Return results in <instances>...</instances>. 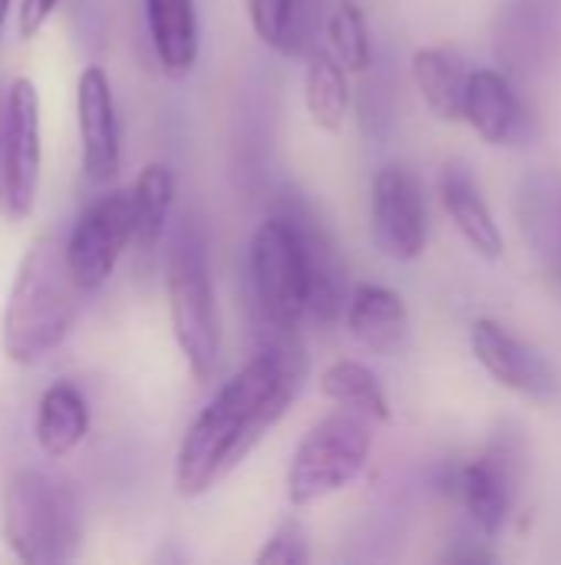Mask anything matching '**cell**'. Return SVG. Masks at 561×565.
I'll return each mask as SVG.
<instances>
[{"mask_svg": "<svg viewBox=\"0 0 561 565\" xmlns=\"http://www.w3.org/2000/svg\"><path fill=\"white\" fill-rule=\"evenodd\" d=\"M304 358L294 348H265L235 371L198 411L175 454V490L185 500L208 493L284 417L301 391Z\"/></svg>", "mask_w": 561, "mask_h": 565, "instance_id": "6da1fadb", "label": "cell"}, {"mask_svg": "<svg viewBox=\"0 0 561 565\" xmlns=\"http://www.w3.org/2000/svg\"><path fill=\"white\" fill-rule=\"evenodd\" d=\"M83 288L66 265V248L53 235H40L26 245L0 324L3 354L13 364L43 361L79 318Z\"/></svg>", "mask_w": 561, "mask_h": 565, "instance_id": "7a4b0ae2", "label": "cell"}, {"mask_svg": "<svg viewBox=\"0 0 561 565\" xmlns=\"http://www.w3.org/2000/svg\"><path fill=\"white\" fill-rule=\"evenodd\" d=\"M3 540L26 565L76 559L83 543V513L76 490L43 470H20L3 490Z\"/></svg>", "mask_w": 561, "mask_h": 565, "instance_id": "3957f363", "label": "cell"}, {"mask_svg": "<svg viewBox=\"0 0 561 565\" xmlns=\"http://www.w3.org/2000/svg\"><path fill=\"white\" fill-rule=\"evenodd\" d=\"M165 291H169V318L175 344L195 374V381H212L218 371L222 334H218V311L212 291V271L202 238L192 232L179 235L169 248L165 262Z\"/></svg>", "mask_w": 561, "mask_h": 565, "instance_id": "277c9868", "label": "cell"}, {"mask_svg": "<svg viewBox=\"0 0 561 565\" xmlns=\"http://www.w3.org/2000/svg\"><path fill=\"white\" fill-rule=\"evenodd\" d=\"M374 447V420L357 411L337 407L321 417L298 444L288 463V500L311 507L350 487L367 467Z\"/></svg>", "mask_w": 561, "mask_h": 565, "instance_id": "5b68a950", "label": "cell"}, {"mask_svg": "<svg viewBox=\"0 0 561 565\" xmlns=\"http://www.w3.org/2000/svg\"><path fill=\"white\" fill-rule=\"evenodd\" d=\"M248 271L265 324L274 331H294L308 315V268L298 228L288 212H278L255 228Z\"/></svg>", "mask_w": 561, "mask_h": 565, "instance_id": "8992f818", "label": "cell"}, {"mask_svg": "<svg viewBox=\"0 0 561 565\" xmlns=\"http://www.w3.org/2000/svg\"><path fill=\"white\" fill-rule=\"evenodd\" d=\"M132 242V202L129 189H112L99 195L73 225L66 248V265L83 291H96L109 281L116 262Z\"/></svg>", "mask_w": 561, "mask_h": 565, "instance_id": "52a82bcc", "label": "cell"}, {"mask_svg": "<svg viewBox=\"0 0 561 565\" xmlns=\"http://www.w3.org/2000/svg\"><path fill=\"white\" fill-rule=\"evenodd\" d=\"M43 166V119L40 93L30 76L7 83V205L10 222H23L33 212Z\"/></svg>", "mask_w": 561, "mask_h": 565, "instance_id": "ba28073f", "label": "cell"}, {"mask_svg": "<svg viewBox=\"0 0 561 565\" xmlns=\"http://www.w3.org/2000/svg\"><path fill=\"white\" fill-rule=\"evenodd\" d=\"M374 245L390 262H413L427 248V205L417 175L407 166H384L374 175L370 202Z\"/></svg>", "mask_w": 561, "mask_h": 565, "instance_id": "9c48e42d", "label": "cell"}, {"mask_svg": "<svg viewBox=\"0 0 561 565\" xmlns=\"http://www.w3.org/2000/svg\"><path fill=\"white\" fill-rule=\"evenodd\" d=\"M76 122H79V152L83 175L93 185H106L119 172V116L109 76L103 66H86L76 79Z\"/></svg>", "mask_w": 561, "mask_h": 565, "instance_id": "30bf717a", "label": "cell"}, {"mask_svg": "<svg viewBox=\"0 0 561 565\" xmlns=\"http://www.w3.org/2000/svg\"><path fill=\"white\" fill-rule=\"evenodd\" d=\"M473 354L493 381H499L503 387H509L522 397L552 401L559 391L552 364L529 341L516 338L499 321L483 318L473 324Z\"/></svg>", "mask_w": 561, "mask_h": 565, "instance_id": "8fae6325", "label": "cell"}, {"mask_svg": "<svg viewBox=\"0 0 561 565\" xmlns=\"http://www.w3.org/2000/svg\"><path fill=\"white\" fill-rule=\"evenodd\" d=\"M288 218L298 228L301 248H304V268H308V315L321 324H331L341 318L347 301V268L344 258L327 235V228L304 209L291 205Z\"/></svg>", "mask_w": 561, "mask_h": 565, "instance_id": "7c38bea8", "label": "cell"}, {"mask_svg": "<svg viewBox=\"0 0 561 565\" xmlns=\"http://www.w3.org/2000/svg\"><path fill=\"white\" fill-rule=\"evenodd\" d=\"M344 321L350 338L380 358L400 354L410 334V315L403 298L393 288L370 285V281H360L347 291Z\"/></svg>", "mask_w": 561, "mask_h": 565, "instance_id": "4fadbf2b", "label": "cell"}, {"mask_svg": "<svg viewBox=\"0 0 561 565\" xmlns=\"http://www.w3.org/2000/svg\"><path fill=\"white\" fill-rule=\"evenodd\" d=\"M463 119L489 146H509L522 132V109L513 93V83L499 70H470Z\"/></svg>", "mask_w": 561, "mask_h": 565, "instance_id": "5bb4252c", "label": "cell"}, {"mask_svg": "<svg viewBox=\"0 0 561 565\" xmlns=\"http://www.w3.org/2000/svg\"><path fill=\"white\" fill-rule=\"evenodd\" d=\"M496 33H499L496 36L499 60L519 76L536 73L546 63L549 43L555 33L552 3L549 0H513L499 17Z\"/></svg>", "mask_w": 561, "mask_h": 565, "instance_id": "9a60e30c", "label": "cell"}, {"mask_svg": "<svg viewBox=\"0 0 561 565\" xmlns=\"http://www.w3.org/2000/svg\"><path fill=\"white\" fill-rule=\"evenodd\" d=\"M145 30L165 76L182 79L198 63V13L195 0H142Z\"/></svg>", "mask_w": 561, "mask_h": 565, "instance_id": "2e32d148", "label": "cell"}, {"mask_svg": "<svg viewBox=\"0 0 561 565\" xmlns=\"http://www.w3.org/2000/svg\"><path fill=\"white\" fill-rule=\"evenodd\" d=\"M440 199L453 218V225L460 228V235L483 255V258H499L506 252V238L493 218V212L486 209V199L476 185V179L470 175L466 166L450 162L440 175Z\"/></svg>", "mask_w": 561, "mask_h": 565, "instance_id": "e0dca14e", "label": "cell"}, {"mask_svg": "<svg viewBox=\"0 0 561 565\" xmlns=\"http://www.w3.org/2000/svg\"><path fill=\"white\" fill-rule=\"evenodd\" d=\"M86 434H89V404H86V397L66 381L50 384L40 394L36 424H33V437H36L40 454L46 460H63L86 440Z\"/></svg>", "mask_w": 561, "mask_h": 565, "instance_id": "ac0fdd59", "label": "cell"}, {"mask_svg": "<svg viewBox=\"0 0 561 565\" xmlns=\"http://www.w3.org/2000/svg\"><path fill=\"white\" fill-rule=\"evenodd\" d=\"M413 83H417L427 109L436 119H443V122L463 119V96H466L470 70L456 53H450L443 46L417 50L413 53Z\"/></svg>", "mask_w": 561, "mask_h": 565, "instance_id": "d6986e66", "label": "cell"}, {"mask_svg": "<svg viewBox=\"0 0 561 565\" xmlns=\"http://www.w3.org/2000/svg\"><path fill=\"white\" fill-rule=\"evenodd\" d=\"M456 493L466 507V513L473 516V523L486 533V536H499L506 520H509V507H513V490H509V477L499 457H483L473 460L460 470L456 480Z\"/></svg>", "mask_w": 561, "mask_h": 565, "instance_id": "ffe728a7", "label": "cell"}, {"mask_svg": "<svg viewBox=\"0 0 561 565\" xmlns=\"http://www.w3.org/2000/svg\"><path fill=\"white\" fill-rule=\"evenodd\" d=\"M304 106L314 126L337 132L350 113V83L347 70L331 56V50H311L304 66Z\"/></svg>", "mask_w": 561, "mask_h": 565, "instance_id": "44dd1931", "label": "cell"}, {"mask_svg": "<svg viewBox=\"0 0 561 565\" xmlns=\"http://www.w3.org/2000/svg\"><path fill=\"white\" fill-rule=\"evenodd\" d=\"M317 391L331 404L357 411V414H364L374 424H387L390 420L387 391H384L380 377L367 364H360V361L344 358V361H334L331 367H324V374L317 381Z\"/></svg>", "mask_w": 561, "mask_h": 565, "instance_id": "7402d4cb", "label": "cell"}, {"mask_svg": "<svg viewBox=\"0 0 561 565\" xmlns=\"http://www.w3.org/2000/svg\"><path fill=\"white\" fill-rule=\"evenodd\" d=\"M129 202H132V242L139 248H152L162 238L175 202L172 169L165 162H145L129 189Z\"/></svg>", "mask_w": 561, "mask_h": 565, "instance_id": "603a6c76", "label": "cell"}, {"mask_svg": "<svg viewBox=\"0 0 561 565\" xmlns=\"http://www.w3.org/2000/svg\"><path fill=\"white\" fill-rule=\"evenodd\" d=\"M255 36L281 56H301L311 43L308 0H248Z\"/></svg>", "mask_w": 561, "mask_h": 565, "instance_id": "cb8c5ba5", "label": "cell"}, {"mask_svg": "<svg viewBox=\"0 0 561 565\" xmlns=\"http://www.w3.org/2000/svg\"><path fill=\"white\" fill-rule=\"evenodd\" d=\"M561 209V185L552 175H526L516 189V202H513V212L519 218V228L526 235V242L532 245V252L539 258H546L549 252V242H552V232H555V222H559Z\"/></svg>", "mask_w": 561, "mask_h": 565, "instance_id": "d4e9b609", "label": "cell"}, {"mask_svg": "<svg viewBox=\"0 0 561 565\" xmlns=\"http://www.w3.org/2000/svg\"><path fill=\"white\" fill-rule=\"evenodd\" d=\"M327 46H331V56L347 70V73H364L370 66V30H367V20H364V10L354 3V0H341L334 7V13L327 17Z\"/></svg>", "mask_w": 561, "mask_h": 565, "instance_id": "484cf974", "label": "cell"}, {"mask_svg": "<svg viewBox=\"0 0 561 565\" xmlns=\"http://www.w3.org/2000/svg\"><path fill=\"white\" fill-rule=\"evenodd\" d=\"M258 565H308L311 563V550H308V533L301 526V520L288 516L261 546V553L255 556Z\"/></svg>", "mask_w": 561, "mask_h": 565, "instance_id": "4316f807", "label": "cell"}, {"mask_svg": "<svg viewBox=\"0 0 561 565\" xmlns=\"http://www.w3.org/2000/svg\"><path fill=\"white\" fill-rule=\"evenodd\" d=\"M56 3H60V0H23V3H20V17H17L20 36H23V40L36 36L40 26H43V23L50 20V13L56 10Z\"/></svg>", "mask_w": 561, "mask_h": 565, "instance_id": "83f0119b", "label": "cell"}, {"mask_svg": "<svg viewBox=\"0 0 561 565\" xmlns=\"http://www.w3.org/2000/svg\"><path fill=\"white\" fill-rule=\"evenodd\" d=\"M7 205V86L0 83V212Z\"/></svg>", "mask_w": 561, "mask_h": 565, "instance_id": "f1b7e54d", "label": "cell"}, {"mask_svg": "<svg viewBox=\"0 0 561 565\" xmlns=\"http://www.w3.org/2000/svg\"><path fill=\"white\" fill-rule=\"evenodd\" d=\"M552 271H555V278L561 281V209H559V222H555V232H552V242H549V252H546V258H542Z\"/></svg>", "mask_w": 561, "mask_h": 565, "instance_id": "f546056e", "label": "cell"}, {"mask_svg": "<svg viewBox=\"0 0 561 565\" xmlns=\"http://www.w3.org/2000/svg\"><path fill=\"white\" fill-rule=\"evenodd\" d=\"M7 10H10V0H0V33H3V23H7Z\"/></svg>", "mask_w": 561, "mask_h": 565, "instance_id": "4dcf8cb0", "label": "cell"}]
</instances>
